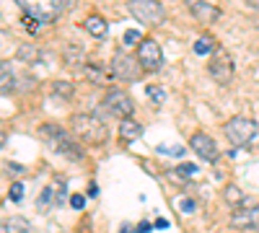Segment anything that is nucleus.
I'll list each match as a JSON object with an SVG mask.
<instances>
[{
  "label": "nucleus",
  "mask_w": 259,
  "mask_h": 233,
  "mask_svg": "<svg viewBox=\"0 0 259 233\" xmlns=\"http://www.w3.org/2000/svg\"><path fill=\"white\" fill-rule=\"evenodd\" d=\"M246 3H249L251 8H256V11H259V0H246Z\"/></svg>",
  "instance_id": "72a5a7b5"
},
{
  "label": "nucleus",
  "mask_w": 259,
  "mask_h": 233,
  "mask_svg": "<svg viewBox=\"0 0 259 233\" xmlns=\"http://www.w3.org/2000/svg\"><path fill=\"white\" fill-rule=\"evenodd\" d=\"M168 225H171V223H168V220H166V218H158V220H156V223H153V228H158V230H166V228H168Z\"/></svg>",
  "instance_id": "7c9ffc66"
},
{
  "label": "nucleus",
  "mask_w": 259,
  "mask_h": 233,
  "mask_svg": "<svg viewBox=\"0 0 259 233\" xmlns=\"http://www.w3.org/2000/svg\"><path fill=\"white\" fill-rule=\"evenodd\" d=\"M62 60L68 62V65H75V62H80V60H83V50H80V47H75V44H70L68 50H65Z\"/></svg>",
  "instance_id": "412c9836"
},
{
  "label": "nucleus",
  "mask_w": 259,
  "mask_h": 233,
  "mask_svg": "<svg viewBox=\"0 0 259 233\" xmlns=\"http://www.w3.org/2000/svg\"><path fill=\"white\" fill-rule=\"evenodd\" d=\"M70 207L73 210H83L85 207V197L83 195H70Z\"/></svg>",
  "instance_id": "a878e982"
},
{
  "label": "nucleus",
  "mask_w": 259,
  "mask_h": 233,
  "mask_svg": "<svg viewBox=\"0 0 259 233\" xmlns=\"http://www.w3.org/2000/svg\"><path fill=\"white\" fill-rule=\"evenodd\" d=\"M83 29L89 31L91 36H96V39H104L106 31H109V24H106L101 16H89V18H85V24H83Z\"/></svg>",
  "instance_id": "2eb2a0df"
},
{
  "label": "nucleus",
  "mask_w": 259,
  "mask_h": 233,
  "mask_svg": "<svg viewBox=\"0 0 259 233\" xmlns=\"http://www.w3.org/2000/svg\"><path fill=\"white\" fill-rule=\"evenodd\" d=\"M189 148H192V151L197 153L202 161H207V163L218 161V145H215V140H212L210 135H205V132H194V135L189 137Z\"/></svg>",
  "instance_id": "9d476101"
},
{
  "label": "nucleus",
  "mask_w": 259,
  "mask_h": 233,
  "mask_svg": "<svg viewBox=\"0 0 259 233\" xmlns=\"http://www.w3.org/2000/svg\"><path fill=\"white\" fill-rule=\"evenodd\" d=\"M150 230H153V225H150V223H145V220H143V223L135 228V233H150Z\"/></svg>",
  "instance_id": "c756f323"
},
{
  "label": "nucleus",
  "mask_w": 259,
  "mask_h": 233,
  "mask_svg": "<svg viewBox=\"0 0 259 233\" xmlns=\"http://www.w3.org/2000/svg\"><path fill=\"white\" fill-rule=\"evenodd\" d=\"M231 223L236 228H246V230H259V205H244L239 210H233Z\"/></svg>",
  "instance_id": "9b49d317"
},
{
  "label": "nucleus",
  "mask_w": 259,
  "mask_h": 233,
  "mask_svg": "<svg viewBox=\"0 0 259 233\" xmlns=\"http://www.w3.org/2000/svg\"><path fill=\"white\" fill-rule=\"evenodd\" d=\"M16 3L36 24H52L75 6V0H16Z\"/></svg>",
  "instance_id": "7ed1b4c3"
},
{
  "label": "nucleus",
  "mask_w": 259,
  "mask_h": 233,
  "mask_svg": "<svg viewBox=\"0 0 259 233\" xmlns=\"http://www.w3.org/2000/svg\"><path fill=\"white\" fill-rule=\"evenodd\" d=\"M122 41H124V47L140 44V31H135V29H127V31H124V36H122Z\"/></svg>",
  "instance_id": "b1692460"
},
{
  "label": "nucleus",
  "mask_w": 259,
  "mask_h": 233,
  "mask_svg": "<svg viewBox=\"0 0 259 233\" xmlns=\"http://www.w3.org/2000/svg\"><path fill=\"white\" fill-rule=\"evenodd\" d=\"M21 88V78L13 73L11 62H0V94H11Z\"/></svg>",
  "instance_id": "ddd939ff"
},
{
  "label": "nucleus",
  "mask_w": 259,
  "mask_h": 233,
  "mask_svg": "<svg viewBox=\"0 0 259 233\" xmlns=\"http://www.w3.org/2000/svg\"><path fill=\"white\" fill-rule=\"evenodd\" d=\"M11 200L13 202H21V200H24V187H21V184H11Z\"/></svg>",
  "instance_id": "393cba45"
},
{
  "label": "nucleus",
  "mask_w": 259,
  "mask_h": 233,
  "mask_svg": "<svg viewBox=\"0 0 259 233\" xmlns=\"http://www.w3.org/2000/svg\"><path fill=\"white\" fill-rule=\"evenodd\" d=\"M210 50H212V36H200L194 41V52L197 55H207Z\"/></svg>",
  "instance_id": "5701e85b"
},
{
  "label": "nucleus",
  "mask_w": 259,
  "mask_h": 233,
  "mask_svg": "<svg viewBox=\"0 0 259 233\" xmlns=\"http://www.w3.org/2000/svg\"><path fill=\"white\" fill-rule=\"evenodd\" d=\"M119 233H135V228H130V225H127V223H124V225H122V228H119Z\"/></svg>",
  "instance_id": "2f4dec72"
},
{
  "label": "nucleus",
  "mask_w": 259,
  "mask_h": 233,
  "mask_svg": "<svg viewBox=\"0 0 259 233\" xmlns=\"http://www.w3.org/2000/svg\"><path fill=\"white\" fill-rule=\"evenodd\" d=\"M207 70H210L212 80L221 83V86L231 83V78H233V60H231V55H226L223 50H215V55H212V60H210Z\"/></svg>",
  "instance_id": "1a4fd4ad"
},
{
  "label": "nucleus",
  "mask_w": 259,
  "mask_h": 233,
  "mask_svg": "<svg viewBox=\"0 0 259 233\" xmlns=\"http://www.w3.org/2000/svg\"><path fill=\"white\" fill-rule=\"evenodd\" d=\"M145 96L153 104H161V101H166V88H161V86H145Z\"/></svg>",
  "instance_id": "4be33fe9"
},
{
  "label": "nucleus",
  "mask_w": 259,
  "mask_h": 233,
  "mask_svg": "<svg viewBox=\"0 0 259 233\" xmlns=\"http://www.w3.org/2000/svg\"><path fill=\"white\" fill-rule=\"evenodd\" d=\"M50 205H52V189L47 187V189H41V195L36 197V210L39 213H47Z\"/></svg>",
  "instance_id": "aec40b11"
},
{
  "label": "nucleus",
  "mask_w": 259,
  "mask_h": 233,
  "mask_svg": "<svg viewBox=\"0 0 259 233\" xmlns=\"http://www.w3.org/2000/svg\"><path fill=\"white\" fill-rule=\"evenodd\" d=\"M70 130L75 135L78 143H85V145H104L109 140V127L106 122L91 112H78L70 117Z\"/></svg>",
  "instance_id": "f257e3e1"
},
{
  "label": "nucleus",
  "mask_w": 259,
  "mask_h": 233,
  "mask_svg": "<svg viewBox=\"0 0 259 233\" xmlns=\"http://www.w3.org/2000/svg\"><path fill=\"white\" fill-rule=\"evenodd\" d=\"M83 75L89 78L91 83H99V86H104V83H109L114 78L112 73H106L101 65H94V62H91V65H83Z\"/></svg>",
  "instance_id": "dca6fc26"
},
{
  "label": "nucleus",
  "mask_w": 259,
  "mask_h": 233,
  "mask_svg": "<svg viewBox=\"0 0 259 233\" xmlns=\"http://www.w3.org/2000/svg\"><path fill=\"white\" fill-rule=\"evenodd\" d=\"M138 62H140V68L148 70V73L161 70V65H163V52H161V47H158L156 39H143L140 44H138Z\"/></svg>",
  "instance_id": "0eeeda50"
},
{
  "label": "nucleus",
  "mask_w": 259,
  "mask_h": 233,
  "mask_svg": "<svg viewBox=\"0 0 259 233\" xmlns=\"http://www.w3.org/2000/svg\"><path fill=\"white\" fill-rule=\"evenodd\" d=\"M101 104H104V109L109 112L112 117H117V119H130V117H133V112H135L133 99H130L124 91H119V88L106 91V96H104Z\"/></svg>",
  "instance_id": "423d86ee"
},
{
  "label": "nucleus",
  "mask_w": 259,
  "mask_h": 233,
  "mask_svg": "<svg viewBox=\"0 0 259 233\" xmlns=\"http://www.w3.org/2000/svg\"><path fill=\"white\" fill-rule=\"evenodd\" d=\"M52 94H55V96H62V101L73 99V83H68V80H55V83H52Z\"/></svg>",
  "instance_id": "6ab92c4d"
},
{
  "label": "nucleus",
  "mask_w": 259,
  "mask_h": 233,
  "mask_svg": "<svg viewBox=\"0 0 259 233\" xmlns=\"http://www.w3.org/2000/svg\"><path fill=\"white\" fill-rule=\"evenodd\" d=\"M6 140H8V135H6L3 130H0V148H3V145H6Z\"/></svg>",
  "instance_id": "473e14b6"
},
{
  "label": "nucleus",
  "mask_w": 259,
  "mask_h": 233,
  "mask_svg": "<svg viewBox=\"0 0 259 233\" xmlns=\"http://www.w3.org/2000/svg\"><path fill=\"white\" fill-rule=\"evenodd\" d=\"M158 153H168V156H182V153H184V148H182V145H177V148H163V145H161V148H158Z\"/></svg>",
  "instance_id": "c85d7f7f"
},
{
  "label": "nucleus",
  "mask_w": 259,
  "mask_h": 233,
  "mask_svg": "<svg viewBox=\"0 0 259 233\" xmlns=\"http://www.w3.org/2000/svg\"><path fill=\"white\" fill-rule=\"evenodd\" d=\"M223 197H226V202H228L233 210H239V207H244V205H246V197H244V192H241L239 187H233V184H228V187H226Z\"/></svg>",
  "instance_id": "a211bd4d"
},
{
  "label": "nucleus",
  "mask_w": 259,
  "mask_h": 233,
  "mask_svg": "<svg viewBox=\"0 0 259 233\" xmlns=\"http://www.w3.org/2000/svg\"><path fill=\"white\" fill-rule=\"evenodd\" d=\"M39 135L41 140L47 143V148L52 153L62 156V158H70V161H80L83 151H80V143H75V137H70V132H65L60 124H41L39 127Z\"/></svg>",
  "instance_id": "f03ea898"
},
{
  "label": "nucleus",
  "mask_w": 259,
  "mask_h": 233,
  "mask_svg": "<svg viewBox=\"0 0 259 233\" xmlns=\"http://www.w3.org/2000/svg\"><path fill=\"white\" fill-rule=\"evenodd\" d=\"M16 60L18 62H26V65H34V62H41V52L34 44H21L16 50Z\"/></svg>",
  "instance_id": "f3484780"
},
{
  "label": "nucleus",
  "mask_w": 259,
  "mask_h": 233,
  "mask_svg": "<svg viewBox=\"0 0 259 233\" xmlns=\"http://www.w3.org/2000/svg\"><path fill=\"white\" fill-rule=\"evenodd\" d=\"M140 62L135 57H130L127 52H117L112 57V75L117 80H127V83H135L140 78Z\"/></svg>",
  "instance_id": "6e6552de"
},
{
  "label": "nucleus",
  "mask_w": 259,
  "mask_h": 233,
  "mask_svg": "<svg viewBox=\"0 0 259 233\" xmlns=\"http://www.w3.org/2000/svg\"><path fill=\"white\" fill-rule=\"evenodd\" d=\"M189 11L197 21H202V24H215V21L221 18V8L207 3V0H194V3L189 6Z\"/></svg>",
  "instance_id": "f8f14e48"
},
{
  "label": "nucleus",
  "mask_w": 259,
  "mask_h": 233,
  "mask_svg": "<svg viewBox=\"0 0 259 233\" xmlns=\"http://www.w3.org/2000/svg\"><path fill=\"white\" fill-rule=\"evenodd\" d=\"M127 11L133 18H138L145 26H161L166 21V8L161 0H130Z\"/></svg>",
  "instance_id": "39448f33"
},
{
  "label": "nucleus",
  "mask_w": 259,
  "mask_h": 233,
  "mask_svg": "<svg viewBox=\"0 0 259 233\" xmlns=\"http://www.w3.org/2000/svg\"><path fill=\"white\" fill-rule=\"evenodd\" d=\"M226 137L236 148H259V124L246 117H233L226 124Z\"/></svg>",
  "instance_id": "20e7f679"
},
{
  "label": "nucleus",
  "mask_w": 259,
  "mask_h": 233,
  "mask_svg": "<svg viewBox=\"0 0 259 233\" xmlns=\"http://www.w3.org/2000/svg\"><path fill=\"white\" fill-rule=\"evenodd\" d=\"M179 174L192 176V174H197V166H194V163H182V166H179Z\"/></svg>",
  "instance_id": "cd10ccee"
},
{
  "label": "nucleus",
  "mask_w": 259,
  "mask_h": 233,
  "mask_svg": "<svg viewBox=\"0 0 259 233\" xmlns=\"http://www.w3.org/2000/svg\"><path fill=\"white\" fill-rule=\"evenodd\" d=\"M143 135V124L140 122H135V119H122L119 122V137L124 140V143H133V140H138Z\"/></svg>",
  "instance_id": "4468645a"
},
{
  "label": "nucleus",
  "mask_w": 259,
  "mask_h": 233,
  "mask_svg": "<svg viewBox=\"0 0 259 233\" xmlns=\"http://www.w3.org/2000/svg\"><path fill=\"white\" fill-rule=\"evenodd\" d=\"M179 210H182L184 215H192L194 213V202L192 200H179Z\"/></svg>",
  "instance_id": "bb28decb"
}]
</instances>
